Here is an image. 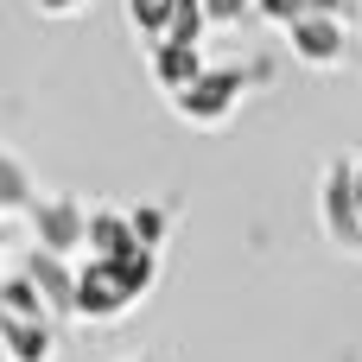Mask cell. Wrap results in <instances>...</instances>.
Returning <instances> with one entry per match:
<instances>
[{"instance_id":"1","label":"cell","mask_w":362,"mask_h":362,"mask_svg":"<svg viewBox=\"0 0 362 362\" xmlns=\"http://www.w3.org/2000/svg\"><path fill=\"white\" fill-rule=\"evenodd\" d=\"M267 76H274V64H210L185 95H172V115L191 121V127H223L235 115L242 89L248 83H267Z\"/></svg>"},{"instance_id":"2","label":"cell","mask_w":362,"mask_h":362,"mask_svg":"<svg viewBox=\"0 0 362 362\" xmlns=\"http://www.w3.org/2000/svg\"><path fill=\"white\" fill-rule=\"evenodd\" d=\"M318 223L337 248L362 255V210H356V159L331 153L325 172H318Z\"/></svg>"},{"instance_id":"3","label":"cell","mask_w":362,"mask_h":362,"mask_svg":"<svg viewBox=\"0 0 362 362\" xmlns=\"http://www.w3.org/2000/svg\"><path fill=\"white\" fill-rule=\"evenodd\" d=\"M25 229H32V248L70 261V255L89 242V210H83V197H70V191H45V197L25 210Z\"/></svg>"},{"instance_id":"4","label":"cell","mask_w":362,"mask_h":362,"mask_svg":"<svg viewBox=\"0 0 362 362\" xmlns=\"http://www.w3.org/2000/svg\"><path fill=\"white\" fill-rule=\"evenodd\" d=\"M134 305H140V293L121 280L115 261H83L76 267V318L83 325H121Z\"/></svg>"},{"instance_id":"5","label":"cell","mask_w":362,"mask_h":362,"mask_svg":"<svg viewBox=\"0 0 362 362\" xmlns=\"http://www.w3.org/2000/svg\"><path fill=\"white\" fill-rule=\"evenodd\" d=\"M19 274H25L32 286H38V299H45V312H51L57 325H70V318H76V267H70L64 255H45V248H25Z\"/></svg>"},{"instance_id":"6","label":"cell","mask_w":362,"mask_h":362,"mask_svg":"<svg viewBox=\"0 0 362 362\" xmlns=\"http://www.w3.org/2000/svg\"><path fill=\"white\" fill-rule=\"evenodd\" d=\"M286 45H293V57H299L305 70H337V64L350 57V25H344V13H331V19H305V25L286 32Z\"/></svg>"},{"instance_id":"7","label":"cell","mask_w":362,"mask_h":362,"mask_svg":"<svg viewBox=\"0 0 362 362\" xmlns=\"http://www.w3.org/2000/svg\"><path fill=\"white\" fill-rule=\"evenodd\" d=\"M0 350H6V362H57V325L0 312Z\"/></svg>"},{"instance_id":"8","label":"cell","mask_w":362,"mask_h":362,"mask_svg":"<svg viewBox=\"0 0 362 362\" xmlns=\"http://www.w3.org/2000/svg\"><path fill=\"white\" fill-rule=\"evenodd\" d=\"M146 64H153V83L165 89V102H172V95H185V89L210 70V64H204V45H153V51H146Z\"/></svg>"},{"instance_id":"9","label":"cell","mask_w":362,"mask_h":362,"mask_svg":"<svg viewBox=\"0 0 362 362\" xmlns=\"http://www.w3.org/2000/svg\"><path fill=\"white\" fill-rule=\"evenodd\" d=\"M134 248H140V242H134L127 210L95 204V210H89V242H83V255H89V261H121V255H134Z\"/></svg>"},{"instance_id":"10","label":"cell","mask_w":362,"mask_h":362,"mask_svg":"<svg viewBox=\"0 0 362 362\" xmlns=\"http://www.w3.org/2000/svg\"><path fill=\"white\" fill-rule=\"evenodd\" d=\"M32 204H38V185H32L25 159L0 146V216H25Z\"/></svg>"},{"instance_id":"11","label":"cell","mask_w":362,"mask_h":362,"mask_svg":"<svg viewBox=\"0 0 362 362\" xmlns=\"http://www.w3.org/2000/svg\"><path fill=\"white\" fill-rule=\"evenodd\" d=\"M172 6H178V0H121L127 25H134V38H140L146 51L165 45V32H172Z\"/></svg>"},{"instance_id":"12","label":"cell","mask_w":362,"mask_h":362,"mask_svg":"<svg viewBox=\"0 0 362 362\" xmlns=\"http://www.w3.org/2000/svg\"><path fill=\"white\" fill-rule=\"evenodd\" d=\"M255 13L293 32V25H305V19H331V13H344V0H255Z\"/></svg>"},{"instance_id":"13","label":"cell","mask_w":362,"mask_h":362,"mask_svg":"<svg viewBox=\"0 0 362 362\" xmlns=\"http://www.w3.org/2000/svg\"><path fill=\"white\" fill-rule=\"evenodd\" d=\"M0 312H13V318H51L45 312V299H38V286L13 267V274H0ZM57 325V318H51Z\"/></svg>"},{"instance_id":"14","label":"cell","mask_w":362,"mask_h":362,"mask_svg":"<svg viewBox=\"0 0 362 362\" xmlns=\"http://www.w3.org/2000/svg\"><path fill=\"white\" fill-rule=\"evenodd\" d=\"M204 32H210V6H204V0H178L165 45H204Z\"/></svg>"},{"instance_id":"15","label":"cell","mask_w":362,"mask_h":362,"mask_svg":"<svg viewBox=\"0 0 362 362\" xmlns=\"http://www.w3.org/2000/svg\"><path fill=\"white\" fill-rule=\"evenodd\" d=\"M127 223H134V242L159 255V242H165V229H172V210H165V204H134Z\"/></svg>"},{"instance_id":"16","label":"cell","mask_w":362,"mask_h":362,"mask_svg":"<svg viewBox=\"0 0 362 362\" xmlns=\"http://www.w3.org/2000/svg\"><path fill=\"white\" fill-rule=\"evenodd\" d=\"M210 6V25H242L255 13V0H204Z\"/></svg>"},{"instance_id":"17","label":"cell","mask_w":362,"mask_h":362,"mask_svg":"<svg viewBox=\"0 0 362 362\" xmlns=\"http://www.w3.org/2000/svg\"><path fill=\"white\" fill-rule=\"evenodd\" d=\"M32 6H38L45 19H70V13H83L89 0H32Z\"/></svg>"},{"instance_id":"18","label":"cell","mask_w":362,"mask_h":362,"mask_svg":"<svg viewBox=\"0 0 362 362\" xmlns=\"http://www.w3.org/2000/svg\"><path fill=\"white\" fill-rule=\"evenodd\" d=\"M356 210H362V159H356Z\"/></svg>"},{"instance_id":"19","label":"cell","mask_w":362,"mask_h":362,"mask_svg":"<svg viewBox=\"0 0 362 362\" xmlns=\"http://www.w3.org/2000/svg\"><path fill=\"white\" fill-rule=\"evenodd\" d=\"M0 255H6V216H0Z\"/></svg>"},{"instance_id":"20","label":"cell","mask_w":362,"mask_h":362,"mask_svg":"<svg viewBox=\"0 0 362 362\" xmlns=\"http://www.w3.org/2000/svg\"><path fill=\"white\" fill-rule=\"evenodd\" d=\"M134 362H146V356H134Z\"/></svg>"}]
</instances>
